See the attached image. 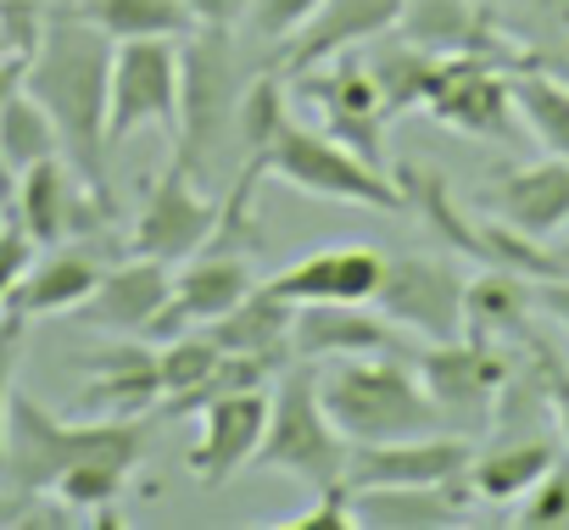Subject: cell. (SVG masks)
Segmentation results:
<instances>
[{"instance_id": "6da1fadb", "label": "cell", "mask_w": 569, "mask_h": 530, "mask_svg": "<svg viewBox=\"0 0 569 530\" xmlns=\"http://www.w3.org/2000/svg\"><path fill=\"white\" fill-rule=\"evenodd\" d=\"M112 51H118V40H107L84 12H62V18L40 23V40H34L29 68H23V90L51 112V123L62 134V157L73 162V173L96 196H112V184H107Z\"/></svg>"}, {"instance_id": "7a4b0ae2", "label": "cell", "mask_w": 569, "mask_h": 530, "mask_svg": "<svg viewBox=\"0 0 569 530\" xmlns=\"http://www.w3.org/2000/svg\"><path fill=\"white\" fill-rule=\"evenodd\" d=\"M140 458H146V419L140 413H118V419L101 413L90 424H73V419H57L29 391H12V402H7L0 480H7L12 491L46 497L68 469H84V463H112V469L134 474Z\"/></svg>"}, {"instance_id": "3957f363", "label": "cell", "mask_w": 569, "mask_h": 530, "mask_svg": "<svg viewBox=\"0 0 569 530\" xmlns=\"http://www.w3.org/2000/svg\"><path fill=\"white\" fill-rule=\"evenodd\" d=\"M319 397L336 430L352 447L375 441H408V436H436L447 413L425 391L419 369L402 363L397 352H369V358H336L319 363Z\"/></svg>"}, {"instance_id": "277c9868", "label": "cell", "mask_w": 569, "mask_h": 530, "mask_svg": "<svg viewBox=\"0 0 569 530\" xmlns=\"http://www.w3.org/2000/svg\"><path fill=\"white\" fill-rule=\"evenodd\" d=\"M347 458H352V441L325 413L319 363H284L273 374L268 424H262V441H257L251 463L268 469V474H291L308 491H325V486L347 480Z\"/></svg>"}, {"instance_id": "5b68a950", "label": "cell", "mask_w": 569, "mask_h": 530, "mask_svg": "<svg viewBox=\"0 0 569 530\" xmlns=\"http://www.w3.org/2000/svg\"><path fill=\"white\" fill-rule=\"evenodd\" d=\"M262 179H279V184H291L313 201H347V207H369V212H397L408 207L402 201V184L363 162L352 146H341L336 134L325 129H302L297 118L279 129V140L262 151V157H246Z\"/></svg>"}, {"instance_id": "8992f818", "label": "cell", "mask_w": 569, "mask_h": 530, "mask_svg": "<svg viewBox=\"0 0 569 530\" xmlns=\"http://www.w3.org/2000/svg\"><path fill=\"white\" fill-rule=\"evenodd\" d=\"M179 57H184V90H179V157L190 173L201 168V151L218 140V134H234V101L246 90V79L234 73V46H229V29H196L179 40Z\"/></svg>"}, {"instance_id": "52a82bcc", "label": "cell", "mask_w": 569, "mask_h": 530, "mask_svg": "<svg viewBox=\"0 0 569 530\" xmlns=\"http://www.w3.org/2000/svg\"><path fill=\"white\" fill-rule=\"evenodd\" d=\"M179 90H184L179 40H118L112 96H107V140L123 146L140 129L179 134Z\"/></svg>"}, {"instance_id": "ba28073f", "label": "cell", "mask_w": 569, "mask_h": 530, "mask_svg": "<svg viewBox=\"0 0 569 530\" xmlns=\"http://www.w3.org/2000/svg\"><path fill=\"white\" fill-rule=\"evenodd\" d=\"M419 107L469 140H519L513 79L497 57H436Z\"/></svg>"}, {"instance_id": "9c48e42d", "label": "cell", "mask_w": 569, "mask_h": 530, "mask_svg": "<svg viewBox=\"0 0 569 530\" xmlns=\"http://www.w3.org/2000/svg\"><path fill=\"white\" fill-rule=\"evenodd\" d=\"M291 84H297V96H302V101H313V107H319L325 134H336L341 146H352L363 162L386 168V129H391V107H386V96H380V84H375V73H369V62H363V57L341 51V57H330V62L308 68V73H291Z\"/></svg>"}, {"instance_id": "30bf717a", "label": "cell", "mask_w": 569, "mask_h": 530, "mask_svg": "<svg viewBox=\"0 0 569 530\" xmlns=\"http://www.w3.org/2000/svg\"><path fill=\"white\" fill-rule=\"evenodd\" d=\"M375 308L391 319V330H413L425 341H458L469 313V280L441 257H386Z\"/></svg>"}, {"instance_id": "8fae6325", "label": "cell", "mask_w": 569, "mask_h": 530, "mask_svg": "<svg viewBox=\"0 0 569 530\" xmlns=\"http://www.w3.org/2000/svg\"><path fill=\"white\" fill-rule=\"evenodd\" d=\"M218 212L223 207L201 196L196 173L184 162H168L151 179L146 201H140V218L129 229V251L134 257H157V262H168V269H179V262H190L196 251H207V240L218 229Z\"/></svg>"}, {"instance_id": "7c38bea8", "label": "cell", "mask_w": 569, "mask_h": 530, "mask_svg": "<svg viewBox=\"0 0 569 530\" xmlns=\"http://www.w3.org/2000/svg\"><path fill=\"white\" fill-rule=\"evenodd\" d=\"M12 207H18V223L40 240V246H68V240H84L90 229H101L112 218V196H96L68 157H46L34 168L18 173V190H12Z\"/></svg>"}, {"instance_id": "4fadbf2b", "label": "cell", "mask_w": 569, "mask_h": 530, "mask_svg": "<svg viewBox=\"0 0 569 530\" xmlns=\"http://www.w3.org/2000/svg\"><path fill=\"white\" fill-rule=\"evenodd\" d=\"M413 369H419L425 391L436 397V408H441L452 424H486L491 408H497V397H502L508 380H513L508 358H502L497 347H486V341H469V336H458V341H430V347L413 358Z\"/></svg>"}, {"instance_id": "5bb4252c", "label": "cell", "mask_w": 569, "mask_h": 530, "mask_svg": "<svg viewBox=\"0 0 569 530\" xmlns=\"http://www.w3.org/2000/svg\"><path fill=\"white\" fill-rule=\"evenodd\" d=\"M475 458V441L463 436H408V441H375L352 447L347 458V486L352 491H386V486H436L463 474Z\"/></svg>"}, {"instance_id": "9a60e30c", "label": "cell", "mask_w": 569, "mask_h": 530, "mask_svg": "<svg viewBox=\"0 0 569 530\" xmlns=\"http://www.w3.org/2000/svg\"><path fill=\"white\" fill-rule=\"evenodd\" d=\"M402 7L408 0H325L319 18L279 46V73L291 79V73H308V68H319L341 51L386 40L402 23Z\"/></svg>"}, {"instance_id": "2e32d148", "label": "cell", "mask_w": 569, "mask_h": 530, "mask_svg": "<svg viewBox=\"0 0 569 530\" xmlns=\"http://www.w3.org/2000/svg\"><path fill=\"white\" fill-rule=\"evenodd\" d=\"M262 424H268V397L262 386L257 391H229V397H212L201 408V441L190 447V474L196 486L218 491L223 480H234L251 458H257V441H262Z\"/></svg>"}, {"instance_id": "e0dca14e", "label": "cell", "mask_w": 569, "mask_h": 530, "mask_svg": "<svg viewBox=\"0 0 569 530\" xmlns=\"http://www.w3.org/2000/svg\"><path fill=\"white\" fill-rule=\"evenodd\" d=\"M491 218L530 234L552 240L569 223V157H541V162H513L491 179Z\"/></svg>"}, {"instance_id": "ac0fdd59", "label": "cell", "mask_w": 569, "mask_h": 530, "mask_svg": "<svg viewBox=\"0 0 569 530\" xmlns=\"http://www.w3.org/2000/svg\"><path fill=\"white\" fill-rule=\"evenodd\" d=\"M386 274V257L375 246H325L291 269H279L268 280L273 297H284L291 308H313V302H375V286Z\"/></svg>"}, {"instance_id": "d6986e66", "label": "cell", "mask_w": 569, "mask_h": 530, "mask_svg": "<svg viewBox=\"0 0 569 530\" xmlns=\"http://www.w3.org/2000/svg\"><path fill=\"white\" fill-rule=\"evenodd\" d=\"M173 297V269L157 257H129L118 269H101V286L90 291V302L79 308V319L90 330H112V336H140Z\"/></svg>"}, {"instance_id": "ffe728a7", "label": "cell", "mask_w": 569, "mask_h": 530, "mask_svg": "<svg viewBox=\"0 0 569 530\" xmlns=\"http://www.w3.org/2000/svg\"><path fill=\"white\" fill-rule=\"evenodd\" d=\"M291 352L297 363H336V358L397 352V336H391V319L369 313L363 302H313V308H297Z\"/></svg>"}, {"instance_id": "44dd1931", "label": "cell", "mask_w": 569, "mask_h": 530, "mask_svg": "<svg viewBox=\"0 0 569 530\" xmlns=\"http://www.w3.org/2000/svg\"><path fill=\"white\" fill-rule=\"evenodd\" d=\"M397 29L430 57H497L502 62L508 51L486 0H408Z\"/></svg>"}, {"instance_id": "7402d4cb", "label": "cell", "mask_w": 569, "mask_h": 530, "mask_svg": "<svg viewBox=\"0 0 569 530\" xmlns=\"http://www.w3.org/2000/svg\"><path fill=\"white\" fill-rule=\"evenodd\" d=\"M90 369V386H84V408L90 413H146L162 402V374H157V347L146 336H129V341H112L101 352L84 358Z\"/></svg>"}, {"instance_id": "603a6c76", "label": "cell", "mask_w": 569, "mask_h": 530, "mask_svg": "<svg viewBox=\"0 0 569 530\" xmlns=\"http://www.w3.org/2000/svg\"><path fill=\"white\" fill-rule=\"evenodd\" d=\"M257 286H262V280H257V269H251L246 251L207 246V251H196L190 262H179V274H173V308L184 313V324L207 330V324H218L229 308H240Z\"/></svg>"}, {"instance_id": "cb8c5ba5", "label": "cell", "mask_w": 569, "mask_h": 530, "mask_svg": "<svg viewBox=\"0 0 569 530\" xmlns=\"http://www.w3.org/2000/svg\"><path fill=\"white\" fill-rule=\"evenodd\" d=\"M352 502H358V524H380V530H447V524H463L475 513L469 474H452L436 486L352 491Z\"/></svg>"}, {"instance_id": "d4e9b609", "label": "cell", "mask_w": 569, "mask_h": 530, "mask_svg": "<svg viewBox=\"0 0 569 530\" xmlns=\"http://www.w3.org/2000/svg\"><path fill=\"white\" fill-rule=\"evenodd\" d=\"M101 286V262L84 246H57L51 257H34V269L18 280L12 291V313L18 319H57V313H79L90 302V291Z\"/></svg>"}, {"instance_id": "484cf974", "label": "cell", "mask_w": 569, "mask_h": 530, "mask_svg": "<svg viewBox=\"0 0 569 530\" xmlns=\"http://www.w3.org/2000/svg\"><path fill=\"white\" fill-rule=\"evenodd\" d=\"M558 463V447L552 441H497V447H475L469 458V491L475 502H519L547 469Z\"/></svg>"}, {"instance_id": "4316f807", "label": "cell", "mask_w": 569, "mask_h": 530, "mask_svg": "<svg viewBox=\"0 0 569 530\" xmlns=\"http://www.w3.org/2000/svg\"><path fill=\"white\" fill-rule=\"evenodd\" d=\"M291 324H297V308L284 297H273L268 280H262L240 308H229L218 324H207V336L223 352H284V358H297L291 352Z\"/></svg>"}, {"instance_id": "83f0119b", "label": "cell", "mask_w": 569, "mask_h": 530, "mask_svg": "<svg viewBox=\"0 0 569 530\" xmlns=\"http://www.w3.org/2000/svg\"><path fill=\"white\" fill-rule=\"evenodd\" d=\"M508 79H513V107L530 140L552 157H569V79L552 73L547 62H519Z\"/></svg>"}, {"instance_id": "f1b7e54d", "label": "cell", "mask_w": 569, "mask_h": 530, "mask_svg": "<svg viewBox=\"0 0 569 530\" xmlns=\"http://www.w3.org/2000/svg\"><path fill=\"white\" fill-rule=\"evenodd\" d=\"M107 40H184L196 34L179 0H84L79 7Z\"/></svg>"}, {"instance_id": "f546056e", "label": "cell", "mask_w": 569, "mask_h": 530, "mask_svg": "<svg viewBox=\"0 0 569 530\" xmlns=\"http://www.w3.org/2000/svg\"><path fill=\"white\" fill-rule=\"evenodd\" d=\"M46 157H62V134H57L51 112L18 84L7 101H0V162H7L12 173H23Z\"/></svg>"}, {"instance_id": "4dcf8cb0", "label": "cell", "mask_w": 569, "mask_h": 530, "mask_svg": "<svg viewBox=\"0 0 569 530\" xmlns=\"http://www.w3.org/2000/svg\"><path fill=\"white\" fill-rule=\"evenodd\" d=\"M397 184H402V201L436 229V240H452V246H458L463 257H475V262L486 257V246H480V223L452 201V190H447L441 173H430V168H402Z\"/></svg>"}, {"instance_id": "1f68e13d", "label": "cell", "mask_w": 569, "mask_h": 530, "mask_svg": "<svg viewBox=\"0 0 569 530\" xmlns=\"http://www.w3.org/2000/svg\"><path fill=\"white\" fill-rule=\"evenodd\" d=\"M284 123H291V107H284V73L279 68L273 73H251L240 101H234V140H240V151L262 157L279 140Z\"/></svg>"}, {"instance_id": "d6a6232c", "label": "cell", "mask_w": 569, "mask_h": 530, "mask_svg": "<svg viewBox=\"0 0 569 530\" xmlns=\"http://www.w3.org/2000/svg\"><path fill=\"white\" fill-rule=\"evenodd\" d=\"M369 73H375V84H380V96H386V107H391V118H402L408 107H419V96H425V79H430V68H436V57L430 51H419L413 40H391V46H375L369 57Z\"/></svg>"}, {"instance_id": "836d02e7", "label": "cell", "mask_w": 569, "mask_h": 530, "mask_svg": "<svg viewBox=\"0 0 569 530\" xmlns=\"http://www.w3.org/2000/svg\"><path fill=\"white\" fill-rule=\"evenodd\" d=\"M223 363V347L207 336V330H184V336H173V341H162L157 347V374H162V402H173V397H184V391H196L212 369Z\"/></svg>"}, {"instance_id": "e575fe53", "label": "cell", "mask_w": 569, "mask_h": 530, "mask_svg": "<svg viewBox=\"0 0 569 530\" xmlns=\"http://www.w3.org/2000/svg\"><path fill=\"white\" fill-rule=\"evenodd\" d=\"M123 480L129 469H112V463H84V469H68L46 497H57L62 508H112L123 497Z\"/></svg>"}, {"instance_id": "d590c367", "label": "cell", "mask_w": 569, "mask_h": 530, "mask_svg": "<svg viewBox=\"0 0 569 530\" xmlns=\"http://www.w3.org/2000/svg\"><path fill=\"white\" fill-rule=\"evenodd\" d=\"M519 502H525L513 513L519 530H558V524H569V463H552Z\"/></svg>"}, {"instance_id": "8d00e7d4", "label": "cell", "mask_w": 569, "mask_h": 530, "mask_svg": "<svg viewBox=\"0 0 569 530\" xmlns=\"http://www.w3.org/2000/svg\"><path fill=\"white\" fill-rule=\"evenodd\" d=\"M319 7L325 0H257L251 7V23H257V40H268V46H284L297 29H308L313 18H319Z\"/></svg>"}, {"instance_id": "74e56055", "label": "cell", "mask_w": 569, "mask_h": 530, "mask_svg": "<svg viewBox=\"0 0 569 530\" xmlns=\"http://www.w3.org/2000/svg\"><path fill=\"white\" fill-rule=\"evenodd\" d=\"M358 524V502H352V486L336 480L325 491H313V508L297 513V519H284L279 530H352Z\"/></svg>"}, {"instance_id": "f35d334b", "label": "cell", "mask_w": 569, "mask_h": 530, "mask_svg": "<svg viewBox=\"0 0 569 530\" xmlns=\"http://www.w3.org/2000/svg\"><path fill=\"white\" fill-rule=\"evenodd\" d=\"M34 251H40V240L23 223H0V308L12 302L18 280L34 269Z\"/></svg>"}, {"instance_id": "ab89813d", "label": "cell", "mask_w": 569, "mask_h": 530, "mask_svg": "<svg viewBox=\"0 0 569 530\" xmlns=\"http://www.w3.org/2000/svg\"><path fill=\"white\" fill-rule=\"evenodd\" d=\"M23 341H29V319H18L12 308H0V452H7V402H12V374H18V358H23Z\"/></svg>"}, {"instance_id": "60d3db41", "label": "cell", "mask_w": 569, "mask_h": 530, "mask_svg": "<svg viewBox=\"0 0 569 530\" xmlns=\"http://www.w3.org/2000/svg\"><path fill=\"white\" fill-rule=\"evenodd\" d=\"M536 374H541L547 408H552V419H558V430H563V441H569V369H563L547 347H536Z\"/></svg>"}, {"instance_id": "b9f144b4", "label": "cell", "mask_w": 569, "mask_h": 530, "mask_svg": "<svg viewBox=\"0 0 569 530\" xmlns=\"http://www.w3.org/2000/svg\"><path fill=\"white\" fill-rule=\"evenodd\" d=\"M179 7L190 12L196 29H234L240 18H251L257 0H179Z\"/></svg>"}, {"instance_id": "7bdbcfd3", "label": "cell", "mask_w": 569, "mask_h": 530, "mask_svg": "<svg viewBox=\"0 0 569 530\" xmlns=\"http://www.w3.org/2000/svg\"><path fill=\"white\" fill-rule=\"evenodd\" d=\"M536 313H547L569 336V280H536Z\"/></svg>"}, {"instance_id": "ee69618b", "label": "cell", "mask_w": 569, "mask_h": 530, "mask_svg": "<svg viewBox=\"0 0 569 530\" xmlns=\"http://www.w3.org/2000/svg\"><path fill=\"white\" fill-rule=\"evenodd\" d=\"M525 7H530L547 29H558V34H563V46H569V0H525Z\"/></svg>"}, {"instance_id": "f6af8a7d", "label": "cell", "mask_w": 569, "mask_h": 530, "mask_svg": "<svg viewBox=\"0 0 569 530\" xmlns=\"http://www.w3.org/2000/svg\"><path fill=\"white\" fill-rule=\"evenodd\" d=\"M547 257H552V280H569V234H552Z\"/></svg>"}, {"instance_id": "bcb514c9", "label": "cell", "mask_w": 569, "mask_h": 530, "mask_svg": "<svg viewBox=\"0 0 569 530\" xmlns=\"http://www.w3.org/2000/svg\"><path fill=\"white\" fill-rule=\"evenodd\" d=\"M23 502H29L23 491H0V530H7V524H18V519H23Z\"/></svg>"}]
</instances>
